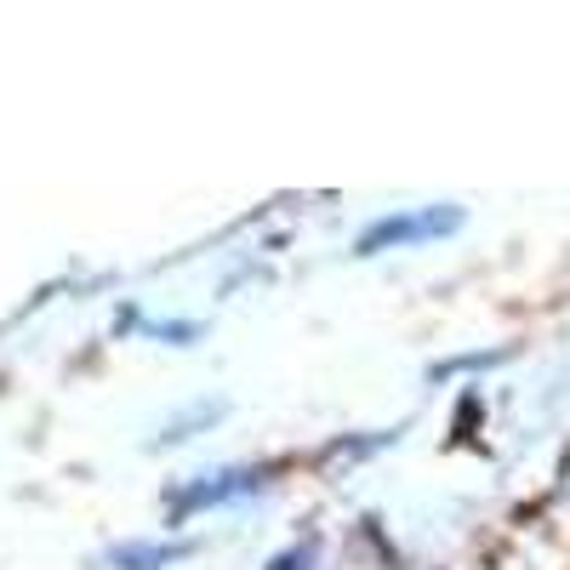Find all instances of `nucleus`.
I'll list each match as a JSON object with an SVG mask.
<instances>
[{"instance_id":"f257e3e1","label":"nucleus","mask_w":570,"mask_h":570,"mask_svg":"<svg viewBox=\"0 0 570 570\" xmlns=\"http://www.w3.org/2000/svg\"><path fill=\"white\" fill-rule=\"evenodd\" d=\"M462 223V212L456 206H428V212H405V217H383L376 228H365L360 234V257H371V252H394V246H411V240H434V234H451Z\"/></svg>"},{"instance_id":"f03ea898","label":"nucleus","mask_w":570,"mask_h":570,"mask_svg":"<svg viewBox=\"0 0 570 570\" xmlns=\"http://www.w3.org/2000/svg\"><path fill=\"white\" fill-rule=\"evenodd\" d=\"M257 480H252V473H212V485H195V491H188L183 502H177V513H188V508H212V502H223V497H240V491H252Z\"/></svg>"},{"instance_id":"7ed1b4c3","label":"nucleus","mask_w":570,"mask_h":570,"mask_svg":"<svg viewBox=\"0 0 570 570\" xmlns=\"http://www.w3.org/2000/svg\"><path fill=\"white\" fill-rule=\"evenodd\" d=\"M183 553H188L183 542H171V548H115L109 564H115V570H166V564L183 559Z\"/></svg>"}]
</instances>
